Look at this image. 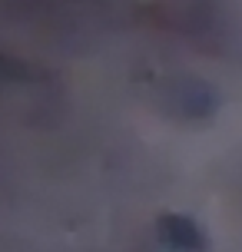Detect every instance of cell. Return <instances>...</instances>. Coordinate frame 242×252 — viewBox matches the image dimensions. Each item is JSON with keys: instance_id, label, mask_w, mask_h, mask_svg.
<instances>
[{"instance_id": "6da1fadb", "label": "cell", "mask_w": 242, "mask_h": 252, "mask_svg": "<svg viewBox=\"0 0 242 252\" xmlns=\"http://www.w3.org/2000/svg\"><path fill=\"white\" fill-rule=\"evenodd\" d=\"M159 232H163V242L173 252H203L206 249L199 226L192 219H186V216H163L159 219Z\"/></svg>"}]
</instances>
